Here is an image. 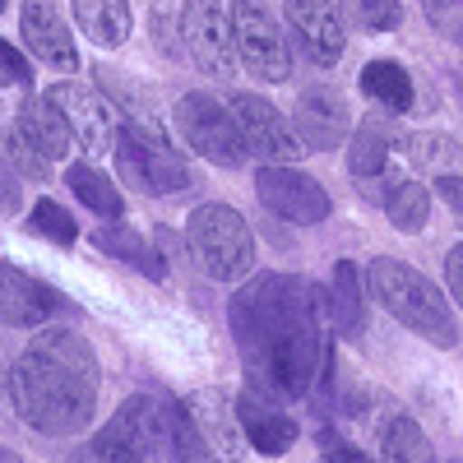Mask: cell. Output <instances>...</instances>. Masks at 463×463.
Returning <instances> with one entry per match:
<instances>
[{"mask_svg":"<svg viewBox=\"0 0 463 463\" xmlns=\"http://www.w3.org/2000/svg\"><path fill=\"white\" fill-rule=\"evenodd\" d=\"M232 338L246 362V375L274 384L279 394L301 399L329 362L316 292L292 274H255L227 306Z\"/></svg>","mask_w":463,"mask_h":463,"instance_id":"cell-1","label":"cell"},{"mask_svg":"<svg viewBox=\"0 0 463 463\" xmlns=\"http://www.w3.org/2000/svg\"><path fill=\"white\" fill-rule=\"evenodd\" d=\"M93 246H98L102 255H111V260L139 269V274H148V279H163V274H167L163 255L153 250L135 227H126V222H102V227L93 232Z\"/></svg>","mask_w":463,"mask_h":463,"instance_id":"cell-19","label":"cell"},{"mask_svg":"<svg viewBox=\"0 0 463 463\" xmlns=\"http://www.w3.org/2000/svg\"><path fill=\"white\" fill-rule=\"evenodd\" d=\"M329 320H334V329H338L347 343H357L362 329H366V297H362V274H357L353 260H338V264H334Z\"/></svg>","mask_w":463,"mask_h":463,"instance_id":"cell-18","label":"cell"},{"mask_svg":"<svg viewBox=\"0 0 463 463\" xmlns=\"http://www.w3.org/2000/svg\"><path fill=\"white\" fill-rule=\"evenodd\" d=\"M74 19L102 52H116L130 37V0H74Z\"/></svg>","mask_w":463,"mask_h":463,"instance_id":"cell-21","label":"cell"},{"mask_svg":"<svg viewBox=\"0 0 463 463\" xmlns=\"http://www.w3.org/2000/svg\"><path fill=\"white\" fill-rule=\"evenodd\" d=\"M0 10H5V0H0Z\"/></svg>","mask_w":463,"mask_h":463,"instance_id":"cell-35","label":"cell"},{"mask_svg":"<svg viewBox=\"0 0 463 463\" xmlns=\"http://www.w3.org/2000/svg\"><path fill=\"white\" fill-rule=\"evenodd\" d=\"M116 167L139 190V195H181L190 190V167L181 153L144 121H130L116 130Z\"/></svg>","mask_w":463,"mask_h":463,"instance_id":"cell-6","label":"cell"},{"mask_svg":"<svg viewBox=\"0 0 463 463\" xmlns=\"http://www.w3.org/2000/svg\"><path fill=\"white\" fill-rule=\"evenodd\" d=\"M24 204V185H19V172L0 158V213H19Z\"/></svg>","mask_w":463,"mask_h":463,"instance_id":"cell-32","label":"cell"},{"mask_svg":"<svg viewBox=\"0 0 463 463\" xmlns=\"http://www.w3.org/2000/svg\"><path fill=\"white\" fill-rule=\"evenodd\" d=\"M255 195L269 213H279L288 222H301V227H316L329 218V195H325V185L316 176H306L288 163H264L255 172Z\"/></svg>","mask_w":463,"mask_h":463,"instance_id":"cell-9","label":"cell"},{"mask_svg":"<svg viewBox=\"0 0 463 463\" xmlns=\"http://www.w3.org/2000/svg\"><path fill=\"white\" fill-rule=\"evenodd\" d=\"M47 102L65 116L74 144H80L84 153H107V148H116V130H121V121H116L111 102H107L98 89L65 80V84L47 89Z\"/></svg>","mask_w":463,"mask_h":463,"instance_id":"cell-11","label":"cell"},{"mask_svg":"<svg viewBox=\"0 0 463 463\" xmlns=\"http://www.w3.org/2000/svg\"><path fill=\"white\" fill-rule=\"evenodd\" d=\"M28 232H37V237H47L56 246H70L80 232H74V218L56 204V200H37L33 213H28Z\"/></svg>","mask_w":463,"mask_h":463,"instance_id":"cell-28","label":"cell"},{"mask_svg":"<svg viewBox=\"0 0 463 463\" xmlns=\"http://www.w3.org/2000/svg\"><path fill=\"white\" fill-rule=\"evenodd\" d=\"M19 37H24V47L37 56V61H47L52 70H74L80 65V52H74V37L56 10V0H24L19 5Z\"/></svg>","mask_w":463,"mask_h":463,"instance_id":"cell-16","label":"cell"},{"mask_svg":"<svg viewBox=\"0 0 463 463\" xmlns=\"http://www.w3.org/2000/svg\"><path fill=\"white\" fill-rule=\"evenodd\" d=\"M384 213H390V222H394L399 232H421V227H427V213H431L427 185L394 181L390 190H384Z\"/></svg>","mask_w":463,"mask_h":463,"instance_id":"cell-25","label":"cell"},{"mask_svg":"<svg viewBox=\"0 0 463 463\" xmlns=\"http://www.w3.org/2000/svg\"><path fill=\"white\" fill-rule=\"evenodd\" d=\"M185 250L213 283H237L255 269V237L232 204H200L185 218Z\"/></svg>","mask_w":463,"mask_h":463,"instance_id":"cell-5","label":"cell"},{"mask_svg":"<svg viewBox=\"0 0 463 463\" xmlns=\"http://www.w3.org/2000/svg\"><path fill=\"white\" fill-rule=\"evenodd\" d=\"M338 10L347 24H357L366 33H390L399 28V0H338Z\"/></svg>","mask_w":463,"mask_h":463,"instance_id":"cell-27","label":"cell"},{"mask_svg":"<svg viewBox=\"0 0 463 463\" xmlns=\"http://www.w3.org/2000/svg\"><path fill=\"white\" fill-rule=\"evenodd\" d=\"M65 181H70V190H74V195H80L98 218H121V213H126L121 190H116L98 167H89V163H70V167H65Z\"/></svg>","mask_w":463,"mask_h":463,"instance_id":"cell-24","label":"cell"},{"mask_svg":"<svg viewBox=\"0 0 463 463\" xmlns=\"http://www.w3.org/2000/svg\"><path fill=\"white\" fill-rule=\"evenodd\" d=\"M33 74H28V61L10 47V43H0V89L5 84H28Z\"/></svg>","mask_w":463,"mask_h":463,"instance_id":"cell-31","label":"cell"},{"mask_svg":"<svg viewBox=\"0 0 463 463\" xmlns=\"http://www.w3.org/2000/svg\"><path fill=\"white\" fill-rule=\"evenodd\" d=\"M362 93L384 111H408L412 107V80L399 61H371L362 70Z\"/></svg>","mask_w":463,"mask_h":463,"instance_id":"cell-23","label":"cell"},{"mask_svg":"<svg viewBox=\"0 0 463 463\" xmlns=\"http://www.w3.org/2000/svg\"><path fill=\"white\" fill-rule=\"evenodd\" d=\"M380 454L384 458H431V445L427 436H421V427L412 417H390L384 421V431H380Z\"/></svg>","mask_w":463,"mask_h":463,"instance_id":"cell-26","label":"cell"},{"mask_svg":"<svg viewBox=\"0 0 463 463\" xmlns=\"http://www.w3.org/2000/svg\"><path fill=\"white\" fill-rule=\"evenodd\" d=\"M366 288H371V297H375L399 325H408L412 334H421L427 343H436V347H454V343H458V325H454L449 301L440 297V288H436L427 274H417L412 264L384 260V255L371 260Z\"/></svg>","mask_w":463,"mask_h":463,"instance_id":"cell-4","label":"cell"},{"mask_svg":"<svg viewBox=\"0 0 463 463\" xmlns=\"http://www.w3.org/2000/svg\"><path fill=\"white\" fill-rule=\"evenodd\" d=\"M232 37H237V61L255 74V80L283 84L292 74L288 33L260 0H237V10H232Z\"/></svg>","mask_w":463,"mask_h":463,"instance_id":"cell-8","label":"cell"},{"mask_svg":"<svg viewBox=\"0 0 463 463\" xmlns=\"http://www.w3.org/2000/svg\"><path fill=\"white\" fill-rule=\"evenodd\" d=\"M5 148H10V163L19 167V176L47 181V167H52V158H47L43 148H33V144H28V135H24L19 126H10V135H5Z\"/></svg>","mask_w":463,"mask_h":463,"instance_id":"cell-29","label":"cell"},{"mask_svg":"<svg viewBox=\"0 0 463 463\" xmlns=\"http://www.w3.org/2000/svg\"><path fill=\"white\" fill-rule=\"evenodd\" d=\"M421 10H427V19L440 37L463 47V0H421Z\"/></svg>","mask_w":463,"mask_h":463,"instance_id":"cell-30","label":"cell"},{"mask_svg":"<svg viewBox=\"0 0 463 463\" xmlns=\"http://www.w3.org/2000/svg\"><path fill=\"white\" fill-rule=\"evenodd\" d=\"M292 130H297L306 153H325V148L343 144V135H347V102L334 89H306L297 98Z\"/></svg>","mask_w":463,"mask_h":463,"instance_id":"cell-17","label":"cell"},{"mask_svg":"<svg viewBox=\"0 0 463 463\" xmlns=\"http://www.w3.org/2000/svg\"><path fill=\"white\" fill-rule=\"evenodd\" d=\"M181 37L200 70L232 74V65H237V37H232V14L222 10V0H185Z\"/></svg>","mask_w":463,"mask_h":463,"instance_id":"cell-12","label":"cell"},{"mask_svg":"<svg viewBox=\"0 0 463 463\" xmlns=\"http://www.w3.org/2000/svg\"><path fill=\"white\" fill-rule=\"evenodd\" d=\"M445 283H449V297H458V306H463V246H454L445 255Z\"/></svg>","mask_w":463,"mask_h":463,"instance_id":"cell-34","label":"cell"},{"mask_svg":"<svg viewBox=\"0 0 463 463\" xmlns=\"http://www.w3.org/2000/svg\"><path fill=\"white\" fill-rule=\"evenodd\" d=\"M14 126L28 135L33 148H43L52 163L70 153V139H74V135H70V126H65V116H61L47 98H28V102L19 107V121H14Z\"/></svg>","mask_w":463,"mask_h":463,"instance_id":"cell-20","label":"cell"},{"mask_svg":"<svg viewBox=\"0 0 463 463\" xmlns=\"http://www.w3.org/2000/svg\"><path fill=\"white\" fill-rule=\"evenodd\" d=\"M98 458H126V463H148V458H209L200 431L190 427V412L176 403H163L153 394H135L116 408V417L93 440Z\"/></svg>","mask_w":463,"mask_h":463,"instance_id":"cell-3","label":"cell"},{"mask_svg":"<svg viewBox=\"0 0 463 463\" xmlns=\"http://www.w3.org/2000/svg\"><path fill=\"white\" fill-rule=\"evenodd\" d=\"M436 190H440V200L449 204V213L463 222V176H440Z\"/></svg>","mask_w":463,"mask_h":463,"instance_id":"cell-33","label":"cell"},{"mask_svg":"<svg viewBox=\"0 0 463 463\" xmlns=\"http://www.w3.org/2000/svg\"><path fill=\"white\" fill-rule=\"evenodd\" d=\"M70 311V301L47 288L43 279H33L24 274L19 264H5L0 260V320L14 325V329H37V325H47L56 316Z\"/></svg>","mask_w":463,"mask_h":463,"instance_id":"cell-14","label":"cell"},{"mask_svg":"<svg viewBox=\"0 0 463 463\" xmlns=\"http://www.w3.org/2000/svg\"><path fill=\"white\" fill-rule=\"evenodd\" d=\"M283 399H288V394H279L274 384H260V380H250V375H246V390L237 394L241 427H246L250 445H255L260 454H269V458L288 454L292 440H297V421H292V412L283 408Z\"/></svg>","mask_w":463,"mask_h":463,"instance_id":"cell-13","label":"cell"},{"mask_svg":"<svg viewBox=\"0 0 463 463\" xmlns=\"http://www.w3.org/2000/svg\"><path fill=\"white\" fill-rule=\"evenodd\" d=\"M176 130L185 139V148H195L200 158L218 163V167H241L246 163V139L237 130L232 107L213 102V93H185L176 102Z\"/></svg>","mask_w":463,"mask_h":463,"instance_id":"cell-7","label":"cell"},{"mask_svg":"<svg viewBox=\"0 0 463 463\" xmlns=\"http://www.w3.org/2000/svg\"><path fill=\"white\" fill-rule=\"evenodd\" d=\"M384 163H390V121L366 116L353 135V148H347V172L357 181H366V176H380Z\"/></svg>","mask_w":463,"mask_h":463,"instance_id":"cell-22","label":"cell"},{"mask_svg":"<svg viewBox=\"0 0 463 463\" xmlns=\"http://www.w3.org/2000/svg\"><path fill=\"white\" fill-rule=\"evenodd\" d=\"M232 116H237V130H241V139H246V153L250 158H264V163H292V158H301V139H297V130L283 121V111L269 102V98H260V93H232Z\"/></svg>","mask_w":463,"mask_h":463,"instance_id":"cell-10","label":"cell"},{"mask_svg":"<svg viewBox=\"0 0 463 463\" xmlns=\"http://www.w3.org/2000/svg\"><path fill=\"white\" fill-rule=\"evenodd\" d=\"M288 33L301 43V52L316 65H338L347 33H343V10L334 0H288Z\"/></svg>","mask_w":463,"mask_h":463,"instance_id":"cell-15","label":"cell"},{"mask_svg":"<svg viewBox=\"0 0 463 463\" xmlns=\"http://www.w3.org/2000/svg\"><path fill=\"white\" fill-rule=\"evenodd\" d=\"M14 412L43 436H74L98 412V357L70 329H43L10 371Z\"/></svg>","mask_w":463,"mask_h":463,"instance_id":"cell-2","label":"cell"}]
</instances>
